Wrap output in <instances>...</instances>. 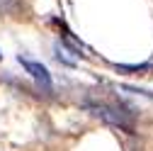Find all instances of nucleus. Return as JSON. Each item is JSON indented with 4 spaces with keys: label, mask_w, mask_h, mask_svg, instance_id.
<instances>
[{
    "label": "nucleus",
    "mask_w": 153,
    "mask_h": 151,
    "mask_svg": "<svg viewBox=\"0 0 153 151\" xmlns=\"http://www.w3.org/2000/svg\"><path fill=\"white\" fill-rule=\"evenodd\" d=\"M85 110L92 112L95 117L105 120L107 124L117 127L122 132H129V134H134V117L129 115H136L129 105L119 102V105H107V102H85Z\"/></svg>",
    "instance_id": "1"
},
{
    "label": "nucleus",
    "mask_w": 153,
    "mask_h": 151,
    "mask_svg": "<svg viewBox=\"0 0 153 151\" xmlns=\"http://www.w3.org/2000/svg\"><path fill=\"white\" fill-rule=\"evenodd\" d=\"M17 61H20L22 64V68L32 76V78L36 81V83H39L46 93H51V73H49V68L46 66H42L39 61H32V59H27V56H17Z\"/></svg>",
    "instance_id": "2"
},
{
    "label": "nucleus",
    "mask_w": 153,
    "mask_h": 151,
    "mask_svg": "<svg viewBox=\"0 0 153 151\" xmlns=\"http://www.w3.org/2000/svg\"><path fill=\"white\" fill-rule=\"evenodd\" d=\"M61 27H63V25H61ZM61 42H63V44L73 51V56H85V54H83V44H78V42H75L66 27H63V34H61Z\"/></svg>",
    "instance_id": "3"
},
{
    "label": "nucleus",
    "mask_w": 153,
    "mask_h": 151,
    "mask_svg": "<svg viewBox=\"0 0 153 151\" xmlns=\"http://www.w3.org/2000/svg\"><path fill=\"white\" fill-rule=\"evenodd\" d=\"M114 68H117V71H124V73H146V71H151L153 66H151V64H114Z\"/></svg>",
    "instance_id": "4"
},
{
    "label": "nucleus",
    "mask_w": 153,
    "mask_h": 151,
    "mask_svg": "<svg viewBox=\"0 0 153 151\" xmlns=\"http://www.w3.org/2000/svg\"><path fill=\"white\" fill-rule=\"evenodd\" d=\"M122 90H126V93H134V95H141V98H146V100H151V102H153V93H151V90H146V88H134V85H122Z\"/></svg>",
    "instance_id": "5"
},
{
    "label": "nucleus",
    "mask_w": 153,
    "mask_h": 151,
    "mask_svg": "<svg viewBox=\"0 0 153 151\" xmlns=\"http://www.w3.org/2000/svg\"><path fill=\"white\" fill-rule=\"evenodd\" d=\"M56 61H61L63 66H73V61H71V59H66V56H63V51H61L59 46H56Z\"/></svg>",
    "instance_id": "6"
},
{
    "label": "nucleus",
    "mask_w": 153,
    "mask_h": 151,
    "mask_svg": "<svg viewBox=\"0 0 153 151\" xmlns=\"http://www.w3.org/2000/svg\"><path fill=\"white\" fill-rule=\"evenodd\" d=\"M0 59H3V54H0Z\"/></svg>",
    "instance_id": "7"
}]
</instances>
